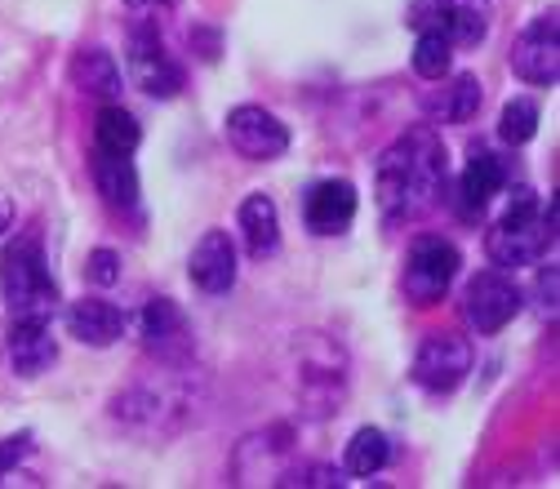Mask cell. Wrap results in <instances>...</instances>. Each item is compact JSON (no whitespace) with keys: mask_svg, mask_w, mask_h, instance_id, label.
I'll return each mask as SVG.
<instances>
[{"mask_svg":"<svg viewBox=\"0 0 560 489\" xmlns=\"http://www.w3.org/2000/svg\"><path fill=\"white\" fill-rule=\"evenodd\" d=\"M450 183V152L436 125H413L378 156L374 165V196L387 219H418L445 196Z\"/></svg>","mask_w":560,"mask_h":489,"instance_id":"obj_1","label":"cell"},{"mask_svg":"<svg viewBox=\"0 0 560 489\" xmlns=\"http://www.w3.org/2000/svg\"><path fill=\"white\" fill-rule=\"evenodd\" d=\"M556 245V196L551 205L538 200L534 187H516L503 219L489 228L485 249L494 267H529Z\"/></svg>","mask_w":560,"mask_h":489,"instance_id":"obj_2","label":"cell"},{"mask_svg":"<svg viewBox=\"0 0 560 489\" xmlns=\"http://www.w3.org/2000/svg\"><path fill=\"white\" fill-rule=\"evenodd\" d=\"M0 299H5L10 316H40V321L54 316L58 281H54L45 245L36 232L10 241L5 254H0Z\"/></svg>","mask_w":560,"mask_h":489,"instance_id":"obj_3","label":"cell"},{"mask_svg":"<svg viewBox=\"0 0 560 489\" xmlns=\"http://www.w3.org/2000/svg\"><path fill=\"white\" fill-rule=\"evenodd\" d=\"M294 352L303 357V365H299V400H303V414H312V418L334 414L338 400H342V392H347L342 347H334L320 334H299Z\"/></svg>","mask_w":560,"mask_h":489,"instance_id":"obj_4","label":"cell"},{"mask_svg":"<svg viewBox=\"0 0 560 489\" xmlns=\"http://www.w3.org/2000/svg\"><path fill=\"white\" fill-rule=\"evenodd\" d=\"M125 62H129V81L143 90L148 98H178L183 85H187L183 62L170 54V45H165V36H161V27L152 19L133 23Z\"/></svg>","mask_w":560,"mask_h":489,"instance_id":"obj_5","label":"cell"},{"mask_svg":"<svg viewBox=\"0 0 560 489\" xmlns=\"http://www.w3.org/2000/svg\"><path fill=\"white\" fill-rule=\"evenodd\" d=\"M463 267V254L454 241L445 236H418L409 245V258H405V294L413 307H436L450 286H454V276Z\"/></svg>","mask_w":560,"mask_h":489,"instance_id":"obj_6","label":"cell"},{"mask_svg":"<svg viewBox=\"0 0 560 489\" xmlns=\"http://www.w3.org/2000/svg\"><path fill=\"white\" fill-rule=\"evenodd\" d=\"M467 374H471V342L463 334H428L423 347L413 352V383L432 396L458 392Z\"/></svg>","mask_w":560,"mask_h":489,"instance_id":"obj_7","label":"cell"},{"mask_svg":"<svg viewBox=\"0 0 560 489\" xmlns=\"http://www.w3.org/2000/svg\"><path fill=\"white\" fill-rule=\"evenodd\" d=\"M138 334H143V347L165 370H178V365H187L196 357L191 321L174 299H152L143 307V316H138Z\"/></svg>","mask_w":560,"mask_h":489,"instance_id":"obj_8","label":"cell"},{"mask_svg":"<svg viewBox=\"0 0 560 489\" xmlns=\"http://www.w3.org/2000/svg\"><path fill=\"white\" fill-rule=\"evenodd\" d=\"M512 72L525 81V85H538V90H556L560 81V23H556V10L551 14H538L512 45Z\"/></svg>","mask_w":560,"mask_h":489,"instance_id":"obj_9","label":"cell"},{"mask_svg":"<svg viewBox=\"0 0 560 489\" xmlns=\"http://www.w3.org/2000/svg\"><path fill=\"white\" fill-rule=\"evenodd\" d=\"M228 143L245 156V161H280L290 152V129L280 125V116H271L258 103H241L228 112Z\"/></svg>","mask_w":560,"mask_h":489,"instance_id":"obj_10","label":"cell"},{"mask_svg":"<svg viewBox=\"0 0 560 489\" xmlns=\"http://www.w3.org/2000/svg\"><path fill=\"white\" fill-rule=\"evenodd\" d=\"M525 307V294L516 290V281H508L503 271H480L471 276L467 286V299H463V312L471 321V329L480 334H499L508 329Z\"/></svg>","mask_w":560,"mask_h":489,"instance_id":"obj_11","label":"cell"},{"mask_svg":"<svg viewBox=\"0 0 560 489\" xmlns=\"http://www.w3.org/2000/svg\"><path fill=\"white\" fill-rule=\"evenodd\" d=\"M357 205L361 196L347 178H320L303 196V223L312 236H342L357 219Z\"/></svg>","mask_w":560,"mask_h":489,"instance_id":"obj_12","label":"cell"},{"mask_svg":"<svg viewBox=\"0 0 560 489\" xmlns=\"http://www.w3.org/2000/svg\"><path fill=\"white\" fill-rule=\"evenodd\" d=\"M187 276L200 294H228L236 286V245L228 232H205L187 258Z\"/></svg>","mask_w":560,"mask_h":489,"instance_id":"obj_13","label":"cell"},{"mask_svg":"<svg viewBox=\"0 0 560 489\" xmlns=\"http://www.w3.org/2000/svg\"><path fill=\"white\" fill-rule=\"evenodd\" d=\"M5 352H10V365H14L19 379H40L58 361V342H54L49 321H40V316H14L10 338H5Z\"/></svg>","mask_w":560,"mask_h":489,"instance_id":"obj_14","label":"cell"},{"mask_svg":"<svg viewBox=\"0 0 560 489\" xmlns=\"http://www.w3.org/2000/svg\"><path fill=\"white\" fill-rule=\"evenodd\" d=\"M508 187V165L503 156H494L489 148H476L463 178H458V209H463V219H476L485 214L489 205H494V196Z\"/></svg>","mask_w":560,"mask_h":489,"instance_id":"obj_15","label":"cell"},{"mask_svg":"<svg viewBox=\"0 0 560 489\" xmlns=\"http://www.w3.org/2000/svg\"><path fill=\"white\" fill-rule=\"evenodd\" d=\"M125 325H129L125 312L116 303H107V299H81V303L67 307V329H72V338L85 342V347H112V342H120L125 338Z\"/></svg>","mask_w":560,"mask_h":489,"instance_id":"obj_16","label":"cell"},{"mask_svg":"<svg viewBox=\"0 0 560 489\" xmlns=\"http://www.w3.org/2000/svg\"><path fill=\"white\" fill-rule=\"evenodd\" d=\"M67 77H72V85L85 94V98H98V103H116L120 90H125V77L120 67L107 49L90 45V49H77L72 54V67H67Z\"/></svg>","mask_w":560,"mask_h":489,"instance_id":"obj_17","label":"cell"},{"mask_svg":"<svg viewBox=\"0 0 560 489\" xmlns=\"http://www.w3.org/2000/svg\"><path fill=\"white\" fill-rule=\"evenodd\" d=\"M236 223H241L245 249H249L254 258H271V254L280 249V209H276V200H271V196L249 191V196L241 200Z\"/></svg>","mask_w":560,"mask_h":489,"instance_id":"obj_18","label":"cell"},{"mask_svg":"<svg viewBox=\"0 0 560 489\" xmlns=\"http://www.w3.org/2000/svg\"><path fill=\"white\" fill-rule=\"evenodd\" d=\"M445 90L428 94V112L436 125H467L480 116V103H485V85L471 77V72H458V77H441Z\"/></svg>","mask_w":560,"mask_h":489,"instance_id":"obj_19","label":"cell"},{"mask_svg":"<svg viewBox=\"0 0 560 489\" xmlns=\"http://www.w3.org/2000/svg\"><path fill=\"white\" fill-rule=\"evenodd\" d=\"M90 174H94L98 196H103L112 209H133L138 196H143V183H138V170H133V156H112V152H98V148H94Z\"/></svg>","mask_w":560,"mask_h":489,"instance_id":"obj_20","label":"cell"},{"mask_svg":"<svg viewBox=\"0 0 560 489\" xmlns=\"http://www.w3.org/2000/svg\"><path fill=\"white\" fill-rule=\"evenodd\" d=\"M138 143H143V125L133 120V112H125L120 103H103L94 116V148L112 156H133Z\"/></svg>","mask_w":560,"mask_h":489,"instance_id":"obj_21","label":"cell"},{"mask_svg":"<svg viewBox=\"0 0 560 489\" xmlns=\"http://www.w3.org/2000/svg\"><path fill=\"white\" fill-rule=\"evenodd\" d=\"M441 32L454 45L476 49L489 36V0H441Z\"/></svg>","mask_w":560,"mask_h":489,"instance_id":"obj_22","label":"cell"},{"mask_svg":"<svg viewBox=\"0 0 560 489\" xmlns=\"http://www.w3.org/2000/svg\"><path fill=\"white\" fill-rule=\"evenodd\" d=\"M387 463H392V441L378 428L352 432V441H347V450H342V471L347 476H378Z\"/></svg>","mask_w":560,"mask_h":489,"instance_id":"obj_23","label":"cell"},{"mask_svg":"<svg viewBox=\"0 0 560 489\" xmlns=\"http://www.w3.org/2000/svg\"><path fill=\"white\" fill-rule=\"evenodd\" d=\"M450 67H454V40L445 32H418L413 72L423 81H441V77H450Z\"/></svg>","mask_w":560,"mask_h":489,"instance_id":"obj_24","label":"cell"},{"mask_svg":"<svg viewBox=\"0 0 560 489\" xmlns=\"http://www.w3.org/2000/svg\"><path fill=\"white\" fill-rule=\"evenodd\" d=\"M538 103L534 98H508L503 103V116H499V138L508 148H525L529 138L538 133Z\"/></svg>","mask_w":560,"mask_h":489,"instance_id":"obj_25","label":"cell"},{"mask_svg":"<svg viewBox=\"0 0 560 489\" xmlns=\"http://www.w3.org/2000/svg\"><path fill=\"white\" fill-rule=\"evenodd\" d=\"M85 281H90V286H116V281H120V254H116V249H90V258H85Z\"/></svg>","mask_w":560,"mask_h":489,"instance_id":"obj_26","label":"cell"},{"mask_svg":"<svg viewBox=\"0 0 560 489\" xmlns=\"http://www.w3.org/2000/svg\"><path fill=\"white\" fill-rule=\"evenodd\" d=\"M32 454V432H19V436H5L0 441V476H10L23 458Z\"/></svg>","mask_w":560,"mask_h":489,"instance_id":"obj_27","label":"cell"},{"mask_svg":"<svg viewBox=\"0 0 560 489\" xmlns=\"http://www.w3.org/2000/svg\"><path fill=\"white\" fill-rule=\"evenodd\" d=\"M285 485H307V489H334V485H342V471H338V467H307V471H299V480H285Z\"/></svg>","mask_w":560,"mask_h":489,"instance_id":"obj_28","label":"cell"},{"mask_svg":"<svg viewBox=\"0 0 560 489\" xmlns=\"http://www.w3.org/2000/svg\"><path fill=\"white\" fill-rule=\"evenodd\" d=\"M538 303H542V316H556V263L538 271Z\"/></svg>","mask_w":560,"mask_h":489,"instance_id":"obj_29","label":"cell"},{"mask_svg":"<svg viewBox=\"0 0 560 489\" xmlns=\"http://www.w3.org/2000/svg\"><path fill=\"white\" fill-rule=\"evenodd\" d=\"M129 10H138V14H148V10H170V5H178V0H125Z\"/></svg>","mask_w":560,"mask_h":489,"instance_id":"obj_30","label":"cell"},{"mask_svg":"<svg viewBox=\"0 0 560 489\" xmlns=\"http://www.w3.org/2000/svg\"><path fill=\"white\" fill-rule=\"evenodd\" d=\"M10 228H14V205H10V196H0V236Z\"/></svg>","mask_w":560,"mask_h":489,"instance_id":"obj_31","label":"cell"}]
</instances>
